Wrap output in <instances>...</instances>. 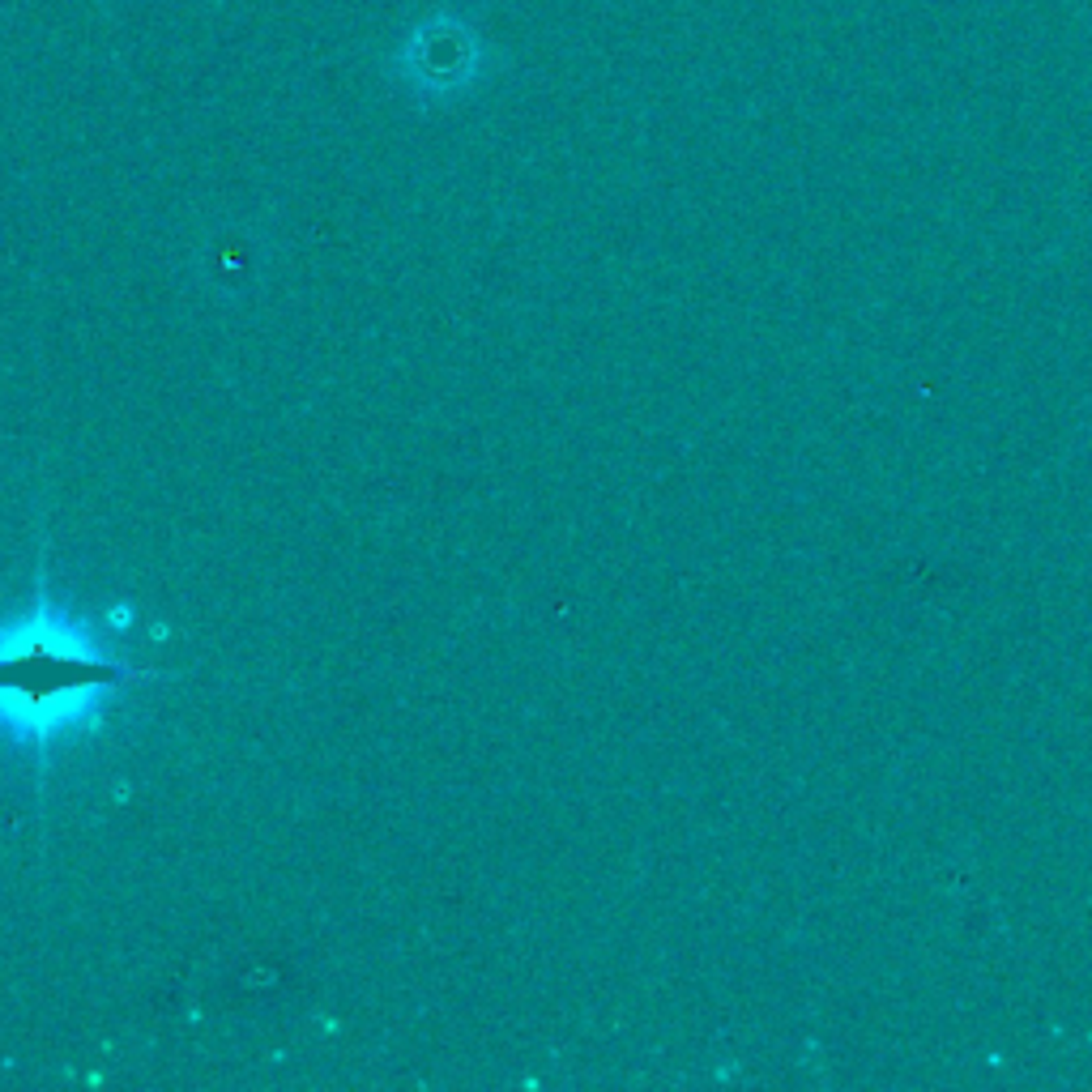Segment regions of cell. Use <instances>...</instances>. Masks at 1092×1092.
Returning <instances> with one entry per match:
<instances>
[{
	"label": "cell",
	"instance_id": "1",
	"mask_svg": "<svg viewBox=\"0 0 1092 1092\" xmlns=\"http://www.w3.org/2000/svg\"><path fill=\"white\" fill-rule=\"evenodd\" d=\"M141 674L149 670L107 657L95 636L51 602L39 576L30 610L0 623V734L48 760L51 747L77 739L99 721L102 704Z\"/></svg>",
	"mask_w": 1092,
	"mask_h": 1092
}]
</instances>
